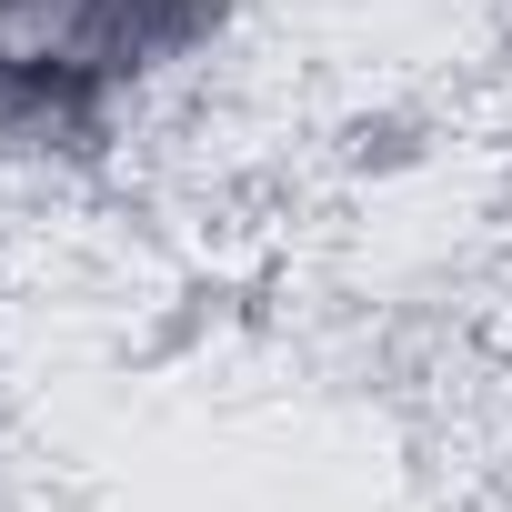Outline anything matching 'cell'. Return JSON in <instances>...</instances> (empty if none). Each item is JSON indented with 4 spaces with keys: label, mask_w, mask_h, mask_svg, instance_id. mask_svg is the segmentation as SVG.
I'll list each match as a JSON object with an SVG mask.
<instances>
[{
    "label": "cell",
    "mask_w": 512,
    "mask_h": 512,
    "mask_svg": "<svg viewBox=\"0 0 512 512\" xmlns=\"http://www.w3.org/2000/svg\"><path fill=\"white\" fill-rule=\"evenodd\" d=\"M151 0H0V61L11 71H111L141 51Z\"/></svg>",
    "instance_id": "1"
}]
</instances>
